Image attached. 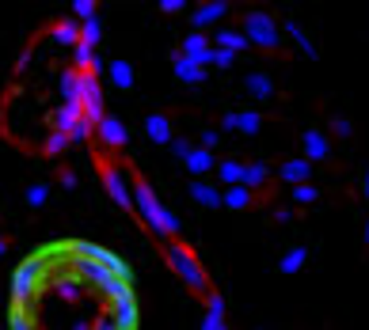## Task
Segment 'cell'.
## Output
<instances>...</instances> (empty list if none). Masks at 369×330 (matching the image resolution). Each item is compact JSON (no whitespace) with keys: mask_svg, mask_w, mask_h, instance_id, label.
I'll use <instances>...</instances> for the list:
<instances>
[{"mask_svg":"<svg viewBox=\"0 0 369 330\" xmlns=\"http://www.w3.org/2000/svg\"><path fill=\"white\" fill-rule=\"evenodd\" d=\"M133 205H138L141 220H145L156 236H167V239L179 236V220H175V213L156 194H152V186L145 179H133Z\"/></svg>","mask_w":369,"mask_h":330,"instance_id":"6da1fadb","label":"cell"},{"mask_svg":"<svg viewBox=\"0 0 369 330\" xmlns=\"http://www.w3.org/2000/svg\"><path fill=\"white\" fill-rule=\"evenodd\" d=\"M164 259H167V266H172L175 277L187 281V288H190L195 296H206V293H210V277H206L202 262L195 259V251H190L187 243H167V247H164Z\"/></svg>","mask_w":369,"mask_h":330,"instance_id":"7a4b0ae2","label":"cell"},{"mask_svg":"<svg viewBox=\"0 0 369 330\" xmlns=\"http://www.w3.org/2000/svg\"><path fill=\"white\" fill-rule=\"evenodd\" d=\"M244 38L247 46H259V50H278L282 46V23L263 8H252V12H244Z\"/></svg>","mask_w":369,"mask_h":330,"instance_id":"3957f363","label":"cell"},{"mask_svg":"<svg viewBox=\"0 0 369 330\" xmlns=\"http://www.w3.org/2000/svg\"><path fill=\"white\" fill-rule=\"evenodd\" d=\"M99 171H103V186H107L110 201H118L122 209H133V186H130V179H126V171H122V167H115V164H103Z\"/></svg>","mask_w":369,"mask_h":330,"instance_id":"277c9868","label":"cell"},{"mask_svg":"<svg viewBox=\"0 0 369 330\" xmlns=\"http://www.w3.org/2000/svg\"><path fill=\"white\" fill-rule=\"evenodd\" d=\"M183 58L187 61H195V65H213V42H210V35L206 31H190L187 38H183Z\"/></svg>","mask_w":369,"mask_h":330,"instance_id":"5b68a950","label":"cell"},{"mask_svg":"<svg viewBox=\"0 0 369 330\" xmlns=\"http://www.w3.org/2000/svg\"><path fill=\"white\" fill-rule=\"evenodd\" d=\"M267 125V118L259 110H232V114L221 118V130H240V133H259Z\"/></svg>","mask_w":369,"mask_h":330,"instance_id":"8992f818","label":"cell"},{"mask_svg":"<svg viewBox=\"0 0 369 330\" xmlns=\"http://www.w3.org/2000/svg\"><path fill=\"white\" fill-rule=\"evenodd\" d=\"M202 300H206L202 330H229V327H224V296L218 293V288H210V293H206Z\"/></svg>","mask_w":369,"mask_h":330,"instance_id":"52a82bcc","label":"cell"},{"mask_svg":"<svg viewBox=\"0 0 369 330\" xmlns=\"http://www.w3.org/2000/svg\"><path fill=\"white\" fill-rule=\"evenodd\" d=\"M304 159L309 164H316V159H327L331 156V141H327V133L324 130H304Z\"/></svg>","mask_w":369,"mask_h":330,"instance_id":"ba28073f","label":"cell"},{"mask_svg":"<svg viewBox=\"0 0 369 330\" xmlns=\"http://www.w3.org/2000/svg\"><path fill=\"white\" fill-rule=\"evenodd\" d=\"M95 133H99V141L107 144V148H122V144L130 141V133H126V125L118 122V118H110V114H103V122L95 125Z\"/></svg>","mask_w":369,"mask_h":330,"instance_id":"9c48e42d","label":"cell"},{"mask_svg":"<svg viewBox=\"0 0 369 330\" xmlns=\"http://www.w3.org/2000/svg\"><path fill=\"white\" fill-rule=\"evenodd\" d=\"M224 12H229V4H224V0H210V4H202L198 12H190V27L206 31V27H213L218 19H224Z\"/></svg>","mask_w":369,"mask_h":330,"instance_id":"30bf717a","label":"cell"},{"mask_svg":"<svg viewBox=\"0 0 369 330\" xmlns=\"http://www.w3.org/2000/svg\"><path fill=\"white\" fill-rule=\"evenodd\" d=\"M244 87H247V95H252V99H259V103L274 99V80H270L267 72H259V69L244 76Z\"/></svg>","mask_w":369,"mask_h":330,"instance_id":"8fae6325","label":"cell"},{"mask_svg":"<svg viewBox=\"0 0 369 330\" xmlns=\"http://www.w3.org/2000/svg\"><path fill=\"white\" fill-rule=\"evenodd\" d=\"M309 175H312V164L309 159H286L282 167H278V179L286 182V186H301V182H309Z\"/></svg>","mask_w":369,"mask_h":330,"instance_id":"7c38bea8","label":"cell"},{"mask_svg":"<svg viewBox=\"0 0 369 330\" xmlns=\"http://www.w3.org/2000/svg\"><path fill=\"white\" fill-rule=\"evenodd\" d=\"M172 72H175V80H183V84H206V76H210V72H206L202 65H195V61H187L183 58L179 50H175V58H172Z\"/></svg>","mask_w":369,"mask_h":330,"instance_id":"4fadbf2b","label":"cell"},{"mask_svg":"<svg viewBox=\"0 0 369 330\" xmlns=\"http://www.w3.org/2000/svg\"><path fill=\"white\" fill-rule=\"evenodd\" d=\"M267 182H270V167L263 164V159H247L244 164V186L252 190H267Z\"/></svg>","mask_w":369,"mask_h":330,"instance_id":"5bb4252c","label":"cell"},{"mask_svg":"<svg viewBox=\"0 0 369 330\" xmlns=\"http://www.w3.org/2000/svg\"><path fill=\"white\" fill-rule=\"evenodd\" d=\"M145 133H149V141H156V144H172V118L167 114H149V122H145Z\"/></svg>","mask_w":369,"mask_h":330,"instance_id":"9a60e30c","label":"cell"},{"mask_svg":"<svg viewBox=\"0 0 369 330\" xmlns=\"http://www.w3.org/2000/svg\"><path fill=\"white\" fill-rule=\"evenodd\" d=\"M210 42H213V50H229V53L247 50V38H244V31H218V35H210Z\"/></svg>","mask_w":369,"mask_h":330,"instance_id":"2e32d148","label":"cell"},{"mask_svg":"<svg viewBox=\"0 0 369 330\" xmlns=\"http://www.w3.org/2000/svg\"><path fill=\"white\" fill-rule=\"evenodd\" d=\"M221 205L232 209V213H240V209H252V205H255V194H252L247 186H229V190L221 194Z\"/></svg>","mask_w":369,"mask_h":330,"instance_id":"e0dca14e","label":"cell"},{"mask_svg":"<svg viewBox=\"0 0 369 330\" xmlns=\"http://www.w3.org/2000/svg\"><path fill=\"white\" fill-rule=\"evenodd\" d=\"M218 179L229 186H244V159H221L218 164Z\"/></svg>","mask_w":369,"mask_h":330,"instance_id":"ac0fdd59","label":"cell"},{"mask_svg":"<svg viewBox=\"0 0 369 330\" xmlns=\"http://www.w3.org/2000/svg\"><path fill=\"white\" fill-rule=\"evenodd\" d=\"M282 31H286V35H290V38H293V42H297V50H301V53H304V58L320 61V50H316V46H312V38H309V35H304V31H301V27H297V23H293V19H286V23H282Z\"/></svg>","mask_w":369,"mask_h":330,"instance_id":"d6986e66","label":"cell"},{"mask_svg":"<svg viewBox=\"0 0 369 330\" xmlns=\"http://www.w3.org/2000/svg\"><path fill=\"white\" fill-rule=\"evenodd\" d=\"M107 76H110V84L122 87V92H130V87H133V65H130V61H122V58L107 65Z\"/></svg>","mask_w":369,"mask_h":330,"instance_id":"ffe728a7","label":"cell"},{"mask_svg":"<svg viewBox=\"0 0 369 330\" xmlns=\"http://www.w3.org/2000/svg\"><path fill=\"white\" fill-rule=\"evenodd\" d=\"M190 198H195L202 209H221V190H213L210 182H202V179L190 182Z\"/></svg>","mask_w":369,"mask_h":330,"instance_id":"44dd1931","label":"cell"},{"mask_svg":"<svg viewBox=\"0 0 369 330\" xmlns=\"http://www.w3.org/2000/svg\"><path fill=\"white\" fill-rule=\"evenodd\" d=\"M183 164H187V171H190V175H206V171H213V167H218V159H213V152L195 148L187 159H183Z\"/></svg>","mask_w":369,"mask_h":330,"instance_id":"7402d4cb","label":"cell"},{"mask_svg":"<svg viewBox=\"0 0 369 330\" xmlns=\"http://www.w3.org/2000/svg\"><path fill=\"white\" fill-rule=\"evenodd\" d=\"M304 262H309V251H304V247H290V251H286V259L278 262V273H286V277H290V273H297Z\"/></svg>","mask_w":369,"mask_h":330,"instance_id":"603a6c76","label":"cell"},{"mask_svg":"<svg viewBox=\"0 0 369 330\" xmlns=\"http://www.w3.org/2000/svg\"><path fill=\"white\" fill-rule=\"evenodd\" d=\"M54 35H58V42H61V46H76V42H80V23L61 19L58 27H54Z\"/></svg>","mask_w":369,"mask_h":330,"instance_id":"cb8c5ba5","label":"cell"},{"mask_svg":"<svg viewBox=\"0 0 369 330\" xmlns=\"http://www.w3.org/2000/svg\"><path fill=\"white\" fill-rule=\"evenodd\" d=\"M290 198H293V205H312L320 198V190L312 182H301V186H290Z\"/></svg>","mask_w":369,"mask_h":330,"instance_id":"d4e9b609","label":"cell"},{"mask_svg":"<svg viewBox=\"0 0 369 330\" xmlns=\"http://www.w3.org/2000/svg\"><path fill=\"white\" fill-rule=\"evenodd\" d=\"M80 46H88V50H95V46H99V19L80 23Z\"/></svg>","mask_w":369,"mask_h":330,"instance_id":"484cf974","label":"cell"},{"mask_svg":"<svg viewBox=\"0 0 369 330\" xmlns=\"http://www.w3.org/2000/svg\"><path fill=\"white\" fill-rule=\"evenodd\" d=\"M69 144H73V141H69L65 133H50V137H46V144H42V152H46V156H61Z\"/></svg>","mask_w":369,"mask_h":330,"instance_id":"4316f807","label":"cell"},{"mask_svg":"<svg viewBox=\"0 0 369 330\" xmlns=\"http://www.w3.org/2000/svg\"><path fill=\"white\" fill-rule=\"evenodd\" d=\"M46 198H50V186H46V182H35V186L27 190V205H31V209L46 205Z\"/></svg>","mask_w":369,"mask_h":330,"instance_id":"83f0119b","label":"cell"},{"mask_svg":"<svg viewBox=\"0 0 369 330\" xmlns=\"http://www.w3.org/2000/svg\"><path fill=\"white\" fill-rule=\"evenodd\" d=\"M95 8H99L95 0H76V4H73V15H76L80 23H88V19H95Z\"/></svg>","mask_w":369,"mask_h":330,"instance_id":"f1b7e54d","label":"cell"},{"mask_svg":"<svg viewBox=\"0 0 369 330\" xmlns=\"http://www.w3.org/2000/svg\"><path fill=\"white\" fill-rule=\"evenodd\" d=\"M172 152H175V156H179V159H187L190 152H195V144H190L187 137H172Z\"/></svg>","mask_w":369,"mask_h":330,"instance_id":"f546056e","label":"cell"},{"mask_svg":"<svg viewBox=\"0 0 369 330\" xmlns=\"http://www.w3.org/2000/svg\"><path fill=\"white\" fill-rule=\"evenodd\" d=\"M218 141H221V133H218V130H202V137H198V148L213 152V148H218Z\"/></svg>","mask_w":369,"mask_h":330,"instance_id":"4dcf8cb0","label":"cell"},{"mask_svg":"<svg viewBox=\"0 0 369 330\" xmlns=\"http://www.w3.org/2000/svg\"><path fill=\"white\" fill-rule=\"evenodd\" d=\"M232 61H236V53H229V50H213V65H218V69H232Z\"/></svg>","mask_w":369,"mask_h":330,"instance_id":"1f68e13d","label":"cell"},{"mask_svg":"<svg viewBox=\"0 0 369 330\" xmlns=\"http://www.w3.org/2000/svg\"><path fill=\"white\" fill-rule=\"evenodd\" d=\"M58 182L73 190V186H76V171H73V167H58Z\"/></svg>","mask_w":369,"mask_h":330,"instance_id":"d6a6232c","label":"cell"},{"mask_svg":"<svg viewBox=\"0 0 369 330\" xmlns=\"http://www.w3.org/2000/svg\"><path fill=\"white\" fill-rule=\"evenodd\" d=\"M183 8H187L183 0H160V12H164V15H179Z\"/></svg>","mask_w":369,"mask_h":330,"instance_id":"836d02e7","label":"cell"},{"mask_svg":"<svg viewBox=\"0 0 369 330\" xmlns=\"http://www.w3.org/2000/svg\"><path fill=\"white\" fill-rule=\"evenodd\" d=\"M331 130H335V137H350V122H347V118H335Z\"/></svg>","mask_w":369,"mask_h":330,"instance_id":"e575fe53","label":"cell"},{"mask_svg":"<svg viewBox=\"0 0 369 330\" xmlns=\"http://www.w3.org/2000/svg\"><path fill=\"white\" fill-rule=\"evenodd\" d=\"M362 194H366V201H369V171H366V179H362Z\"/></svg>","mask_w":369,"mask_h":330,"instance_id":"d590c367","label":"cell"},{"mask_svg":"<svg viewBox=\"0 0 369 330\" xmlns=\"http://www.w3.org/2000/svg\"><path fill=\"white\" fill-rule=\"evenodd\" d=\"M4 251H8V239H4V236H0V259H4Z\"/></svg>","mask_w":369,"mask_h":330,"instance_id":"8d00e7d4","label":"cell"},{"mask_svg":"<svg viewBox=\"0 0 369 330\" xmlns=\"http://www.w3.org/2000/svg\"><path fill=\"white\" fill-rule=\"evenodd\" d=\"M366 247H369V220H366Z\"/></svg>","mask_w":369,"mask_h":330,"instance_id":"74e56055","label":"cell"}]
</instances>
